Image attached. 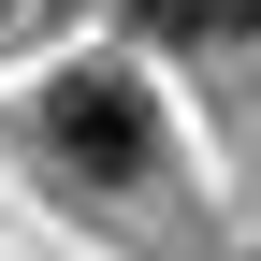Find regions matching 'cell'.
Returning a JSON list of instances; mask_svg holds the SVG:
<instances>
[{"label": "cell", "mask_w": 261, "mask_h": 261, "mask_svg": "<svg viewBox=\"0 0 261 261\" xmlns=\"http://www.w3.org/2000/svg\"><path fill=\"white\" fill-rule=\"evenodd\" d=\"M44 145H58V174H145V87L130 73H58Z\"/></svg>", "instance_id": "cell-1"}, {"label": "cell", "mask_w": 261, "mask_h": 261, "mask_svg": "<svg viewBox=\"0 0 261 261\" xmlns=\"http://www.w3.org/2000/svg\"><path fill=\"white\" fill-rule=\"evenodd\" d=\"M145 29H174V44H218V29H261V0H130Z\"/></svg>", "instance_id": "cell-2"}]
</instances>
